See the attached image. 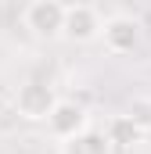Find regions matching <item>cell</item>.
Returning <instances> with one entry per match:
<instances>
[{
    "mask_svg": "<svg viewBox=\"0 0 151 154\" xmlns=\"http://www.w3.org/2000/svg\"><path fill=\"white\" fill-rule=\"evenodd\" d=\"M58 100H61V97H58L54 86L43 82V79H25V82L14 90V111L25 118V122H47Z\"/></svg>",
    "mask_w": 151,
    "mask_h": 154,
    "instance_id": "obj_1",
    "label": "cell"
},
{
    "mask_svg": "<svg viewBox=\"0 0 151 154\" xmlns=\"http://www.w3.org/2000/svg\"><path fill=\"white\" fill-rule=\"evenodd\" d=\"M65 11H69V4H61V0H29L22 11V22L36 39H54L65 32Z\"/></svg>",
    "mask_w": 151,
    "mask_h": 154,
    "instance_id": "obj_2",
    "label": "cell"
},
{
    "mask_svg": "<svg viewBox=\"0 0 151 154\" xmlns=\"http://www.w3.org/2000/svg\"><path fill=\"white\" fill-rule=\"evenodd\" d=\"M140 39H144V29H140V22L130 18V14H112V18L104 22V29H101V43H104V50L115 54V57L133 54V50L140 47Z\"/></svg>",
    "mask_w": 151,
    "mask_h": 154,
    "instance_id": "obj_3",
    "label": "cell"
},
{
    "mask_svg": "<svg viewBox=\"0 0 151 154\" xmlns=\"http://www.w3.org/2000/svg\"><path fill=\"white\" fill-rule=\"evenodd\" d=\"M90 125V115H86V104L83 100H76V97H61L58 104H54V111L47 118V129H50V136L61 143V140H72L76 133H83Z\"/></svg>",
    "mask_w": 151,
    "mask_h": 154,
    "instance_id": "obj_4",
    "label": "cell"
},
{
    "mask_svg": "<svg viewBox=\"0 0 151 154\" xmlns=\"http://www.w3.org/2000/svg\"><path fill=\"white\" fill-rule=\"evenodd\" d=\"M101 29H104V22H101V14H97L94 4H86V0L69 4V11H65V32H61L65 39H72V43H94V39H101Z\"/></svg>",
    "mask_w": 151,
    "mask_h": 154,
    "instance_id": "obj_5",
    "label": "cell"
},
{
    "mask_svg": "<svg viewBox=\"0 0 151 154\" xmlns=\"http://www.w3.org/2000/svg\"><path fill=\"white\" fill-rule=\"evenodd\" d=\"M58 154H115V147H112V140H108L104 129L86 125L83 133H76L72 140H61Z\"/></svg>",
    "mask_w": 151,
    "mask_h": 154,
    "instance_id": "obj_6",
    "label": "cell"
},
{
    "mask_svg": "<svg viewBox=\"0 0 151 154\" xmlns=\"http://www.w3.org/2000/svg\"><path fill=\"white\" fill-rule=\"evenodd\" d=\"M104 133H108V140H112L115 151H133V147H137V143L148 136V133H144V129H140L133 118L126 115V111H122V115H115V118H108Z\"/></svg>",
    "mask_w": 151,
    "mask_h": 154,
    "instance_id": "obj_7",
    "label": "cell"
},
{
    "mask_svg": "<svg viewBox=\"0 0 151 154\" xmlns=\"http://www.w3.org/2000/svg\"><path fill=\"white\" fill-rule=\"evenodd\" d=\"M126 115L133 118L144 133H151V97H133V100L126 104Z\"/></svg>",
    "mask_w": 151,
    "mask_h": 154,
    "instance_id": "obj_8",
    "label": "cell"
},
{
    "mask_svg": "<svg viewBox=\"0 0 151 154\" xmlns=\"http://www.w3.org/2000/svg\"><path fill=\"white\" fill-rule=\"evenodd\" d=\"M7 115V97H4V93H0V118Z\"/></svg>",
    "mask_w": 151,
    "mask_h": 154,
    "instance_id": "obj_9",
    "label": "cell"
}]
</instances>
